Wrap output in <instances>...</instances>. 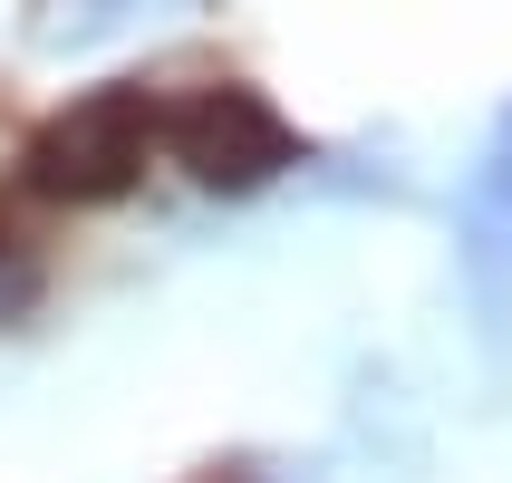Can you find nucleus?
Returning <instances> with one entry per match:
<instances>
[{"instance_id":"nucleus-1","label":"nucleus","mask_w":512,"mask_h":483,"mask_svg":"<svg viewBox=\"0 0 512 483\" xmlns=\"http://www.w3.org/2000/svg\"><path fill=\"white\" fill-rule=\"evenodd\" d=\"M145 145H155V97L145 87H87L78 107H58L29 145V184L68 203H107L145 174Z\"/></svg>"},{"instance_id":"nucleus-2","label":"nucleus","mask_w":512,"mask_h":483,"mask_svg":"<svg viewBox=\"0 0 512 483\" xmlns=\"http://www.w3.org/2000/svg\"><path fill=\"white\" fill-rule=\"evenodd\" d=\"M155 136H165L174 165L194 174V184H213V194H252V184H271V174L290 165L281 107L252 97V87H203V97H184L174 116H155Z\"/></svg>"},{"instance_id":"nucleus-3","label":"nucleus","mask_w":512,"mask_h":483,"mask_svg":"<svg viewBox=\"0 0 512 483\" xmlns=\"http://www.w3.org/2000/svg\"><path fill=\"white\" fill-rule=\"evenodd\" d=\"M493 203L512 213V126H503V155H493Z\"/></svg>"},{"instance_id":"nucleus-4","label":"nucleus","mask_w":512,"mask_h":483,"mask_svg":"<svg viewBox=\"0 0 512 483\" xmlns=\"http://www.w3.org/2000/svg\"><path fill=\"white\" fill-rule=\"evenodd\" d=\"M203 483H242V474H203Z\"/></svg>"}]
</instances>
